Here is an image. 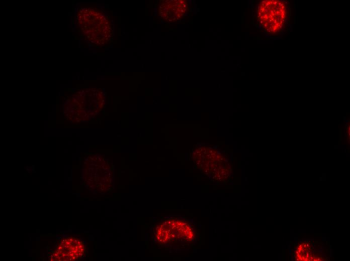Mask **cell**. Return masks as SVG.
<instances>
[{
  "mask_svg": "<svg viewBox=\"0 0 350 261\" xmlns=\"http://www.w3.org/2000/svg\"><path fill=\"white\" fill-rule=\"evenodd\" d=\"M256 14L260 25L274 37L280 38L290 30L292 10L287 1H262L257 6Z\"/></svg>",
  "mask_w": 350,
  "mask_h": 261,
  "instance_id": "cell-1",
  "label": "cell"
}]
</instances>
